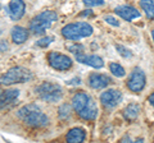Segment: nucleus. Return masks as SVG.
Returning <instances> with one entry per match:
<instances>
[{"mask_svg":"<svg viewBox=\"0 0 154 143\" xmlns=\"http://www.w3.org/2000/svg\"><path fill=\"white\" fill-rule=\"evenodd\" d=\"M26 3L23 0H11L7 5V13L12 21H19L25 16Z\"/></svg>","mask_w":154,"mask_h":143,"instance_id":"10","label":"nucleus"},{"mask_svg":"<svg viewBox=\"0 0 154 143\" xmlns=\"http://www.w3.org/2000/svg\"><path fill=\"white\" fill-rule=\"evenodd\" d=\"M33 74L31 73V70L22 68V66H16V68H11L8 72L0 75V84L12 86L16 83H25L31 80Z\"/></svg>","mask_w":154,"mask_h":143,"instance_id":"5","label":"nucleus"},{"mask_svg":"<svg viewBox=\"0 0 154 143\" xmlns=\"http://www.w3.org/2000/svg\"><path fill=\"white\" fill-rule=\"evenodd\" d=\"M67 83H68V84H72V83H77V84H79L80 83V78H73L71 82H67Z\"/></svg>","mask_w":154,"mask_h":143,"instance_id":"29","label":"nucleus"},{"mask_svg":"<svg viewBox=\"0 0 154 143\" xmlns=\"http://www.w3.org/2000/svg\"><path fill=\"white\" fill-rule=\"evenodd\" d=\"M19 96V89H0V109L7 107L8 105L13 104Z\"/></svg>","mask_w":154,"mask_h":143,"instance_id":"14","label":"nucleus"},{"mask_svg":"<svg viewBox=\"0 0 154 143\" xmlns=\"http://www.w3.org/2000/svg\"><path fill=\"white\" fill-rule=\"evenodd\" d=\"M85 138H86V132L82 128H72L66 136L67 142L69 143H81L85 141Z\"/></svg>","mask_w":154,"mask_h":143,"instance_id":"15","label":"nucleus"},{"mask_svg":"<svg viewBox=\"0 0 154 143\" xmlns=\"http://www.w3.org/2000/svg\"><path fill=\"white\" fill-rule=\"evenodd\" d=\"M2 33H3V31H2V30H0V35H2Z\"/></svg>","mask_w":154,"mask_h":143,"instance_id":"31","label":"nucleus"},{"mask_svg":"<svg viewBox=\"0 0 154 143\" xmlns=\"http://www.w3.org/2000/svg\"><path fill=\"white\" fill-rule=\"evenodd\" d=\"M58 19V16L53 10H45L37 14L30 22V30L33 35H44L48 28Z\"/></svg>","mask_w":154,"mask_h":143,"instance_id":"4","label":"nucleus"},{"mask_svg":"<svg viewBox=\"0 0 154 143\" xmlns=\"http://www.w3.org/2000/svg\"><path fill=\"white\" fill-rule=\"evenodd\" d=\"M86 16H88V17L93 16V10H91V9H86V10L80 13V17H86Z\"/></svg>","mask_w":154,"mask_h":143,"instance_id":"27","label":"nucleus"},{"mask_svg":"<svg viewBox=\"0 0 154 143\" xmlns=\"http://www.w3.org/2000/svg\"><path fill=\"white\" fill-rule=\"evenodd\" d=\"M139 114H140V106H139V104H128L126 107H125L123 110V118L126 119L127 121H134L136 120Z\"/></svg>","mask_w":154,"mask_h":143,"instance_id":"17","label":"nucleus"},{"mask_svg":"<svg viewBox=\"0 0 154 143\" xmlns=\"http://www.w3.org/2000/svg\"><path fill=\"white\" fill-rule=\"evenodd\" d=\"M109 70H110V73L117 78H122V77L126 75V70H125L123 66L121 64H118V63H110L109 64Z\"/></svg>","mask_w":154,"mask_h":143,"instance_id":"19","label":"nucleus"},{"mask_svg":"<svg viewBox=\"0 0 154 143\" xmlns=\"http://www.w3.org/2000/svg\"><path fill=\"white\" fill-rule=\"evenodd\" d=\"M116 49H117L118 54L121 55L122 58H131V56H132L131 50H128L127 47H125V46H122V45H117V46H116Z\"/></svg>","mask_w":154,"mask_h":143,"instance_id":"23","label":"nucleus"},{"mask_svg":"<svg viewBox=\"0 0 154 143\" xmlns=\"http://www.w3.org/2000/svg\"><path fill=\"white\" fill-rule=\"evenodd\" d=\"M48 63L51 66L53 69L55 70H59V72H64V70H68L73 61L69 56H67L64 54H60V52H57V51H51L48 54Z\"/></svg>","mask_w":154,"mask_h":143,"instance_id":"7","label":"nucleus"},{"mask_svg":"<svg viewBox=\"0 0 154 143\" xmlns=\"http://www.w3.org/2000/svg\"><path fill=\"white\" fill-rule=\"evenodd\" d=\"M17 116L31 128H45L49 125V118L35 104L25 105L17 111Z\"/></svg>","mask_w":154,"mask_h":143,"instance_id":"2","label":"nucleus"},{"mask_svg":"<svg viewBox=\"0 0 154 143\" xmlns=\"http://www.w3.org/2000/svg\"><path fill=\"white\" fill-rule=\"evenodd\" d=\"M148 100H149V102H150L152 106L154 107V92L150 95V96H149V98H148Z\"/></svg>","mask_w":154,"mask_h":143,"instance_id":"28","label":"nucleus"},{"mask_svg":"<svg viewBox=\"0 0 154 143\" xmlns=\"http://www.w3.org/2000/svg\"><path fill=\"white\" fill-rule=\"evenodd\" d=\"M88 83L91 88L94 89H103L105 87H108L109 84L113 83V80L110 77H108L107 74L102 73H91L88 78Z\"/></svg>","mask_w":154,"mask_h":143,"instance_id":"11","label":"nucleus"},{"mask_svg":"<svg viewBox=\"0 0 154 143\" xmlns=\"http://www.w3.org/2000/svg\"><path fill=\"white\" fill-rule=\"evenodd\" d=\"M121 101H122V93H121V91H118V89L110 88L100 95V102H102L103 106L105 109H108V110L114 109Z\"/></svg>","mask_w":154,"mask_h":143,"instance_id":"9","label":"nucleus"},{"mask_svg":"<svg viewBox=\"0 0 154 143\" xmlns=\"http://www.w3.org/2000/svg\"><path fill=\"white\" fill-rule=\"evenodd\" d=\"M104 21L108 23V25H110V26H114V27H118L119 26V22H118V19H116L114 17H112V16H107L104 18Z\"/></svg>","mask_w":154,"mask_h":143,"instance_id":"25","label":"nucleus"},{"mask_svg":"<svg viewBox=\"0 0 154 143\" xmlns=\"http://www.w3.org/2000/svg\"><path fill=\"white\" fill-rule=\"evenodd\" d=\"M114 13L125 21H132L135 18H140L141 16L140 12L131 5H119L114 9Z\"/></svg>","mask_w":154,"mask_h":143,"instance_id":"13","label":"nucleus"},{"mask_svg":"<svg viewBox=\"0 0 154 143\" xmlns=\"http://www.w3.org/2000/svg\"><path fill=\"white\" fill-rule=\"evenodd\" d=\"M72 107L81 119L93 121L98 118V106L94 98L86 92H77L72 97Z\"/></svg>","mask_w":154,"mask_h":143,"instance_id":"1","label":"nucleus"},{"mask_svg":"<svg viewBox=\"0 0 154 143\" xmlns=\"http://www.w3.org/2000/svg\"><path fill=\"white\" fill-rule=\"evenodd\" d=\"M75 56H76V60L79 61V63L85 64L88 66H93L95 69H100L104 66L103 59L98 55H85L84 52H81V54H76Z\"/></svg>","mask_w":154,"mask_h":143,"instance_id":"12","label":"nucleus"},{"mask_svg":"<svg viewBox=\"0 0 154 143\" xmlns=\"http://www.w3.org/2000/svg\"><path fill=\"white\" fill-rule=\"evenodd\" d=\"M145 84H146V77H145L144 70L140 68H135L131 73H130L128 79H127L128 89L135 93H139L144 89Z\"/></svg>","mask_w":154,"mask_h":143,"instance_id":"8","label":"nucleus"},{"mask_svg":"<svg viewBox=\"0 0 154 143\" xmlns=\"http://www.w3.org/2000/svg\"><path fill=\"white\" fill-rule=\"evenodd\" d=\"M86 7H100L104 5V0H82Z\"/></svg>","mask_w":154,"mask_h":143,"instance_id":"24","label":"nucleus"},{"mask_svg":"<svg viewBox=\"0 0 154 143\" xmlns=\"http://www.w3.org/2000/svg\"><path fill=\"white\" fill-rule=\"evenodd\" d=\"M11 36H12V40L14 44H23L27 37H28V32L26 28H23L21 26H16L12 28V32H11Z\"/></svg>","mask_w":154,"mask_h":143,"instance_id":"16","label":"nucleus"},{"mask_svg":"<svg viewBox=\"0 0 154 143\" xmlns=\"http://www.w3.org/2000/svg\"><path fill=\"white\" fill-rule=\"evenodd\" d=\"M152 37H153V41H154V30L152 31Z\"/></svg>","mask_w":154,"mask_h":143,"instance_id":"30","label":"nucleus"},{"mask_svg":"<svg viewBox=\"0 0 154 143\" xmlns=\"http://www.w3.org/2000/svg\"><path fill=\"white\" fill-rule=\"evenodd\" d=\"M35 93L38 98L46 102H57L63 97V88L53 82H42L35 87Z\"/></svg>","mask_w":154,"mask_h":143,"instance_id":"6","label":"nucleus"},{"mask_svg":"<svg viewBox=\"0 0 154 143\" xmlns=\"http://www.w3.org/2000/svg\"><path fill=\"white\" fill-rule=\"evenodd\" d=\"M67 50L76 55V54H81V52H84L85 46L81 45V44H72V45H67Z\"/></svg>","mask_w":154,"mask_h":143,"instance_id":"21","label":"nucleus"},{"mask_svg":"<svg viewBox=\"0 0 154 143\" xmlns=\"http://www.w3.org/2000/svg\"><path fill=\"white\" fill-rule=\"evenodd\" d=\"M93 27L88 22H75L64 26L62 28V36L67 40L77 42L84 37H89L93 35Z\"/></svg>","mask_w":154,"mask_h":143,"instance_id":"3","label":"nucleus"},{"mask_svg":"<svg viewBox=\"0 0 154 143\" xmlns=\"http://www.w3.org/2000/svg\"><path fill=\"white\" fill-rule=\"evenodd\" d=\"M8 47H9V45H8V42H7L5 40H2V41H0V52L7 51Z\"/></svg>","mask_w":154,"mask_h":143,"instance_id":"26","label":"nucleus"},{"mask_svg":"<svg viewBox=\"0 0 154 143\" xmlns=\"http://www.w3.org/2000/svg\"><path fill=\"white\" fill-rule=\"evenodd\" d=\"M140 7L148 19H154V0H140Z\"/></svg>","mask_w":154,"mask_h":143,"instance_id":"18","label":"nucleus"},{"mask_svg":"<svg viewBox=\"0 0 154 143\" xmlns=\"http://www.w3.org/2000/svg\"><path fill=\"white\" fill-rule=\"evenodd\" d=\"M53 41H54V37L53 36H46V37H44V39H41V40H37L36 41V46H38V47H48Z\"/></svg>","mask_w":154,"mask_h":143,"instance_id":"22","label":"nucleus"},{"mask_svg":"<svg viewBox=\"0 0 154 143\" xmlns=\"http://www.w3.org/2000/svg\"><path fill=\"white\" fill-rule=\"evenodd\" d=\"M58 115H59L60 119H68L71 116V107H69V105H67V104H63V105H60L59 109H58Z\"/></svg>","mask_w":154,"mask_h":143,"instance_id":"20","label":"nucleus"}]
</instances>
